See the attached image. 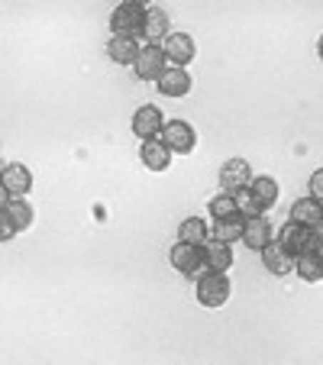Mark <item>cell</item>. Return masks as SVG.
<instances>
[{
    "mask_svg": "<svg viewBox=\"0 0 323 365\" xmlns=\"http://www.w3.org/2000/svg\"><path fill=\"white\" fill-rule=\"evenodd\" d=\"M320 227H304V223H294V220H288L282 230H278V236L275 240L282 242L284 249H288L291 255H297V252H317V255H323V240H320Z\"/></svg>",
    "mask_w": 323,
    "mask_h": 365,
    "instance_id": "1",
    "label": "cell"
},
{
    "mask_svg": "<svg viewBox=\"0 0 323 365\" xmlns=\"http://www.w3.org/2000/svg\"><path fill=\"white\" fill-rule=\"evenodd\" d=\"M198 304H204V307H223V304L230 301V294H233V288H230V275L227 272H207L204 278H198Z\"/></svg>",
    "mask_w": 323,
    "mask_h": 365,
    "instance_id": "2",
    "label": "cell"
},
{
    "mask_svg": "<svg viewBox=\"0 0 323 365\" xmlns=\"http://www.w3.org/2000/svg\"><path fill=\"white\" fill-rule=\"evenodd\" d=\"M158 139L168 145L172 155H188V152H194V145H198V133H194V126L188 123V120H165Z\"/></svg>",
    "mask_w": 323,
    "mask_h": 365,
    "instance_id": "3",
    "label": "cell"
},
{
    "mask_svg": "<svg viewBox=\"0 0 323 365\" xmlns=\"http://www.w3.org/2000/svg\"><path fill=\"white\" fill-rule=\"evenodd\" d=\"M158 48H162V56H165L168 65H178V68H188V65L194 62V56H198V46H194V39L188 33H168L165 39L158 42Z\"/></svg>",
    "mask_w": 323,
    "mask_h": 365,
    "instance_id": "4",
    "label": "cell"
},
{
    "mask_svg": "<svg viewBox=\"0 0 323 365\" xmlns=\"http://www.w3.org/2000/svg\"><path fill=\"white\" fill-rule=\"evenodd\" d=\"M165 56H162V48L155 46V42H145V46H139L136 58H133L130 68L136 71L139 81H155L162 71H165Z\"/></svg>",
    "mask_w": 323,
    "mask_h": 365,
    "instance_id": "5",
    "label": "cell"
},
{
    "mask_svg": "<svg viewBox=\"0 0 323 365\" xmlns=\"http://www.w3.org/2000/svg\"><path fill=\"white\" fill-rule=\"evenodd\" d=\"M143 16L145 7L136 4H120L111 14V33L113 36H133V39H143Z\"/></svg>",
    "mask_w": 323,
    "mask_h": 365,
    "instance_id": "6",
    "label": "cell"
},
{
    "mask_svg": "<svg viewBox=\"0 0 323 365\" xmlns=\"http://www.w3.org/2000/svg\"><path fill=\"white\" fill-rule=\"evenodd\" d=\"M259 255H262V265H265L268 275L284 278V275H291V272H294V255H291L278 240H268L265 246L259 249Z\"/></svg>",
    "mask_w": 323,
    "mask_h": 365,
    "instance_id": "7",
    "label": "cell"
},
{
    "mask_svg": "<svg viewBox=\"0 0 323 365\" xmlns=\"http://www.w3.org/2000/svg\"><path fill=\"white\" fill-rule=\"evenodd\" d=\"M191 75L188 68H178V65H165V71L155 78V88L162 97H185L191 91Z\"/></svg>",
    "mask_w": 323,
    "mask_h": 365,
    "instance_id": "8",
    "label": "cell"
},
{
    "mask_svg": "<svg viewBox=\"0 0 323 365\" xmlns=\"http://www.w3.org/2000/svg\"><path fill=\"white\" fill-rule=\"evenodd\" d=\"M200 259L210 265V272H230L233 269V246L223 240L207 236V240L200 242Z\"/></svg>",
    "mask_w": 323,
    "mask_h": 365,
    "instance_id": "9",
    "label": "cell"
},
{
    "mask_svg": "<svg viewBox=\"0 0 323 365\" xmlns=\"http://www.w3.org/2000/svg\"><path fill=\"white\" fill-rule=\"evenodd\" d=\"M162 110H158L155 103H143L136 113H133V133H136V139L143 143V139H158V133H162Z\"/></svg>",
    "mask_w": 323,
    "mask_h": 365,
    "instance_id": "10",
    "label": "cell"
},
{
    "mask_svg": "<svg viewBox=\"0 0 323 365\" xmlns=\"http://www.w3.org/2000/svg\"><path fill=\"white\" fill-rule=\"evenodd\" d=\"M268 240H275V230H272V223L265 220V217H246V223H242V236L240 242L249 249V252H259L262 246H265Z\"/></svg>",
    "mask_w": 323,
    "mask_h": 365,
    "instance_id": "11",
    "label": "cell"
},
{
    "mask_svg": "<svg viewBox=\"0 0 323 365\" xmlns=\"http://www.w3.org/2000/svg\"><path fill=\"white\" fill-rule=\"evenodd\" d=\"M0 185L7 187L14 197H26L33 191V172L26 165H20V162H10V165L0 168Z\"/></svg>",
    "mask_w": 323,
    "mask_h": 365,
    "instance_id": "12",
    "label": "cell"
},
{
    "mask_svg": "<svg viewBox=\"0 0 323 365\" xmlns=\"http://www.w3.org/2000/svg\"><path fill=\"white\" fill-rule=\"evenodd\" d=\"M139 159H143V165L149 168V172H165L168 165H172V152H168V145L162 143V139H143V145H139Z\"/></svg>",
    "mask_w": 323,
    "mask_h": 365,
    "instance_id": "13",
    "label": "cell"
},
{
    "mask_svg": "<svg viewBox=\"0 0 323 365\" xmlns=\"http://www.w3.org/2000/svg\"><path fill=\"white\" fill-rule=\"evenodd\" d=\"M168 262H172L175 272H181V275L188 278L194 269H198V262H200V246L178 240V242L172 246V252H168Z\"/></svg>",
    "mask_w": 323,
    "mask_h": 365,
    "instance_id": "14",
    "label": "cell"
},
{
    "mask_svg": "<svg viewBox=\"0 0 323 365\" xmlns=\"http://www.w3.org/2000/svg\"><path fill=\"white\" fill-rule=\"evenodd\" d=\"M249 178H252V168H249L246 159H227V165L220 168V187L223 191H240V187L249 185Z\"/></svg>",
    "mask_w": 323,
    "mask_h": 365,
    "instance_id": "15",
    "label": "cell"
},
{
    "mask_svg": "<svg viewBox=\"0 0 323 365\" xmlns=\"http://www.w3.org/2000/svg\"><path fill=\"white\" fill-rule=\"evenodd\" d=\"M172 33V23H168V14L158 7H145V16H143V39L145 42H162L165 36Z\"/></svg>",
    "mask_w": 323,
    "mask_h": 365,
    "instance_id": "16",
    "label": "cell"
},
{
    "mask_svg": "<svg viewBox=\"0 0 323 365\" xmlns=\"http://www.w3.org/2000/svg\"><path fill=\"white\" fill-rule=\"evenodd\" d=\"M249 191L259 197V204L265 207H275L278 204V197H282V187H278V181L272 178V175H252L249 178Z\"/></svg>",
    "mask_w": 323,
    "mask_h": 365,
    "instance_id": "17",
    "label": "cell"
},
{
    "mask_svg": "<svg viewBox=\"0 0 323 365\" xmlns=\"http://www.w3.org/2000/svg\"><path fill=\"white\" fill-rule=\"evenodd\" d=\"M291 220L294 223H304V227H320L323 223V207L320 200L314 197H297L291 204Z\"/></svg>",
    "mask_w": 323,
    "mask_h": 365,
    "instance_id": "18",
    "label": "cell"
},
{
    "mask_svg": "<svg viewBox=\"0 0 323 365\" xmlns=\"http://www.w3.org/2000/svg\"><path fill=\"white\" fill-rule=\"evenodd\" d=\"M139 39H133V36H111V42H107V56H111L113 65H133Z\"/></svg>",
    "mask_w": 323,
    "mask_h": 365,
    "instance_id": "19",
    "label": "cell"
},
{
    "mask_svg": "<svg viewBox=\"0 0 323 365\" xmlns=\"http://www.w3.org/2000/svg\"><path fill=\"white\" fill-rule=\"evenodd\" d=\"M294 272L304 278V282L317 284V282H320V275H323V255H317V252H297L294 255Z\"/></svg>",
    "mask_w": 323,
    "mask_h": 365,
    "instance_id": "20",
    "label": "cell"
},
{
    "mask_svg": "<svg viewBox=\"0 0 323 365\" xmlns=\"http://www.w3.org/2000/svg\"><path fill=\"white\" fill-rule=\"evenodd\" d=\"M4 214L10 217V223L16 227V233L33 227V207H29L26 197H10V204L4 207Z\"/></svg>",
    "mask_w": 323,
    "mask_h": 365,
    "instance_id": "21",
    "label": "cell"
},
{
    "mask_svg": "<svg viewBox=\"0 0 323 365\" xmlns=\"http://www.w3.org/2000/svg\"><path fill=\"white\" fill-rule=\"evenodd\" d=\"M242 223H246V217H227V220H213V230H210V236L213 240H223V242H240V236H242Z\"/></svg>",
    "mask_w": 323,
    "mask_h": 365,
    "instance_id": "22",
    "label": "cell"
},
{
    "mask_svg": "<svg viewBox=\"0 0 323 365\" xmlns=\"http://www.w3.org/2000/svg\"><path fill=\"white\" fill-rule=\"evenodd\" d=\"M207 236H210V227H207V220H200V217H185V220L178 223V240L200 246Z\"/></svg>",
    "mask_w": 323,
    "mask_h": 365,
    "instance_id": "23",
    "label": "cell"
},
{
    "mask_svg": "<svg viewBox=\"0 0 323 365\" xmlns=\"http://www.w3.org/2000/svg\"><path fill=\"white\" fill-rule=\"evenodd\" d=\"M207 210H210L213 220H227V217H236L240 210H236V200L230 191H220L217 197H210V204H207Z\"/></svg>",
    "mask_w": 323,
    "mask_h": 365,
    "instance_id": "24",
    "label": "cell"
},
{
    "mask_svg": "<svg viewBox=\"0 0 323 365\" xmlns=\"http://www.w3.org/2000/svg\"><path fill=\"white\" fill-rule=\"evenodd\" d=\"M233 200H236V210H240V217H259V214H265V207H262L259 197L249 191V185L240 187V191H233Z\"/></svg>",
    "mask_w": 323,
    "mask_h": 365,
    "instance_id": "25",
    "label": "cell"
},
{
    "mask_svg": "<svg viewBox=\"0 0 323 365\" xmlns=\"http://www.w3.org/2000/svg\"><path fill=\"white\" fill-rule=\"evenodd\" d=\"M14 236H16V227L10 223V217L4 214V210H0V242H10Z\"/></svg>",
    "mask_w": 323,
    "mask_h": 365,
    "instance_id": "26",
    "label": "cell"
},
{
    "mask_svg": "<svg viewBox=\"0 0 323 365\" xmlns=\"http://www.w3.org/2000/svg\"><path fill=\"white\" fill-rule=\"evenodd\" d=\"M307 197H314V200L323 197V172H320V168L310 175V194H307Z\"/></svg>",
    "mask_w": 323,
    "mask_h": 365,
    "instance_id": "27",
    "label": "cell"
},
{
    "mask_svg": "<svg viewBox=\"0 0 323 365\" xmlns=\"http://www.w3.org/2000/svg\"><path fill=\"white\" fill-rule=\"evenodd\" d=\"M10 197H14V194H10V191H7V187L0 185V210H4V207H7V204H10Z\"/></svg>",
    "mask_w": 323,
    "mask_h": 365,
    "instance_id": "28",
    "label": "cell"
},
{
    "mask_svg": "<svg viewBox=\"0 0 323 365\" xmlns=\"http://www.w3.org/2000/svg\"><path fill=\"white\" fill-rule=\"evenodd\" d=\"M123 4H136V7H149L152 0H123Z\"/></svg>",
    "mask_w": 323,
    "mask_h": 365,
    "instance_id": "29",
    "label": "cell"
}]
</instances>
